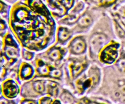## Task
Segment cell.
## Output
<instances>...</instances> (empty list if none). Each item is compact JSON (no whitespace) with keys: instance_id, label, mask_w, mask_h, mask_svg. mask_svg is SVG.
<instances>
[{"instance_id":"1","label":"cell","mask_w":125,"mask_h":104,"mask_svg":"<svg viewBox=\"0 0 125 104\" xmlns=\"http://www.w3.org/2000/svg\"><path fill=\"white\" fill-rule=\"evenodd\" d=\"M10 30L21 47L42 52L56 42L57 23L43 0H19L12 6Z\"/></svg>"},{"instance_id":"2","label":"cell","mask_w":125,"mask_h":104,"mask_svg":"<svg viewBox=\"0 0 125 104\" xmlns=\"http://www.w3.org/2000/svg\"><path fill=\"white\" fill-rule=\"evenodd\" d=\"M86 35L88 43L87 55L93 62L97 63L98 56L102 49L112 40H117L113 18L111 17L109 12H105Z\"/></svg>"},{"instance_id":"3","label":"cell","mask_w":125,"mask_h":104,"mask_svg":"<svg viewBox=\"0 0 125 104\" xmlns=\"http://www.w3.org/2000/svg\"><path fill=\"white\" fill-rule=\"evenodd\" d=\"M103 79L102 66L92 62L86 71L68 87L78 97L94 95L101 85Z\"/></svg>"},{"instance_id":"4","label":"cell","mask_w":125,"mask_h":104,"mask_svg":"<svg viewBox=\"0 0 125 104\" xmlns=\"http://www.w3.org/2000/svg\"><path fill=\"white\" fill-rule=\"evenodd\" d=\"M92 62L87 54L82 56H68L63 66L65 87H68L84 73Z\"/></svg>"},{"instance_id":"5","label":"cell","mask_w":125,"mask_h":104,"mask_svg":"<svg viewBox=\"0 0 125 104\" xmlns=\"http://www.w3.org/2000/svg\"><path fill=\"white\" fill-rule=\"evenodd\" d=\"M107 11L101 8L88 6L79 16L76 24L72 27L75 35H87L98 20Z\"/></svg>"},{"instance_id":"6","label":"cell","mask_w":125,"mask_h":104,"mask_svg":"<svg viewBox=\"0 0 125 104\" xmlns=\"http://www.w3.org/2000/svg\"><path fill=\"white\" fill-rule=\"evenodd\" d=\"M21 46L10 30L2 38V52L12 66L21 60Z\"/></svg>"},{"instance_id":"7","label":"cell","mask_w":125,"mask_h":104,"mask_svg":"<svg viewBox=\"0 0 125 104\" xmlns=\"http://www.w3.org/2000/svg\"><path fill=\"white\" fill-rule=\"evenodd\" d=\"M45 95H47L46 79L34 78L21 85L20 97H27L38 100Z\"/></svg>"},{"instance_id":"8","label":"cell","mask_w":125,"mask_h":104,"mask_svg":"<svg viewBox=\"0 0 125 104\" xmlns=\"http://www.w3.org/2000/svg\"><path fill=\"white\" fill-rule=\"evenodd\" d=\"M122 46L117 40H113L102 49L97 58V63L101 66L112 65L120 54Z\"/></svg>"},{"instance_id":"9","label":"cell","mask_w":125,"mask_h":104,"mask_svg":"<svg viewBox=\"0 0 125 104\" xmlns=\"http://www.w3.org/2000/svg\"><path fill=\"white\" fill-rule=\"evenodd\" d=\"M37 56L51 64L62 66L68 56V52L65 46L53 44L45 51L37 53Z\"/></svg>"},{"instance_id":"10","label":"cell","mask_w":125,"mask_h":104,"mask_svg":"<svg viewBox=\"0 0 125 104\" xmlns=\"http://www.w3.org/2000/svg\"><path fill=\"white\" fill-rule=\"evenodd\" d=\"M68 56H82L87 54L88 43L86 35H75L66 46Z\"/></svg>"},{"instance_id":"11","label":"cell","mask_w":125,"mask_h":104,"mask_svg":"<svg viewBox=\"0 0 125 104\" xmlns=\"http://www.w3.org/2000/svg\"><path fill=\"white\" fill-rule=\"evenodd\" d=\"M2 95L7 98L12 100H17L20 97L21 85L15 79L7 78L1 84Z\"/></svg>"},{"instance_id":"12","label":"cell","mask_w":125,"mask_h":104,"mask_svg":"<svg viewBox=\"0 0 125 104\" xmlns=\"http://www.w3.org/2000/svg\"><path fill=\"white\" fill-rule=\"evenodd\" d=\"M35 76V69L32 62L21 60L18 72V81L20 85L32 80Z\"/></svg>"},{"instance_id":"13","label":"cell","mask_w":125,"mask_h":104,"mask_svg":"<svg viewBox=\"0 0 125 104\" xmlns=\"http://www.w3.org/2000/svg\"><path fill=\"white\" fill-rule=\"evenodd\" d=\"M74 35V32L71 28L58 25L56 29V42L54 44L66 47Z\"/></svg>"},{"instance_id":"14","label":"cell","mask_w":125,"mask_h":104,"mask_svg":"<svg viewBox=\"0 0 125 104\" xmlns=\"http://www.w3.org/2000/svg\"><path fill=\"white\" fill-rule=\"evenodd\" d=\"M63 86L64 85L61 82L52 79H46L47 95L52 96L54 98H58Z\"/></svg>"},{"instance_id":"15","label":"cell","mask_w":125,"mask_h":104,"mask_svg":"<svg viewBox=\"0 0 125 104\" xmlns=\"http://www.w3.org/2000/svg\"><path fill=\"white\" fill-rule=\"evenodd\" d=\"M58 98L62 104H78V97L76 96L70 90L65 86L62 88Z\"/></svg>"},{"instance_id":"16","label":"cell","mask_w":125,"mask_h":104,"mask_svg":"<svg viewBox=\"0 0 125 104\" xmlns=\"http://www.w3.org/2000/svg\"><path fill=\"white\" fill-rule=\"evenodd\" d=\"M37 53L34 51L27 49L26 47H21V59L23 61L28 62H32L35 58Z\"/></svg>"},{"instance_id":"17","label":"cell","mask_w":125,"mask_h":104,"mask_svg":"<svg viewBox=\"0 0 125 104\" xmlns=\"http://www.w3.org/2000/svg\"><path fill=\"white\" fill-rule=\"evenodd\" d=\"M112 65L120 73H125V54L123 51H122V49L118 59Z\"/></svg>"},{"instance_id":"18","label":"cell","mask_w":125,"mask_h":104,"mask_svg":"<svg viewBox=\"0 0 125 104\" xmlns=\"http://www.w3.org/2000/svg\"><path fill=\"white\" fill-rule=\"evenodd\" d=\"M55 98L48 95H45L38 99L39 104H53Z\"/></svg>"},{"instance_id":"19","label":"cell","mask_w":125,"mask_h":104,"mask_svg":"<svg viewBox=\"0 0 125 104\" xmlns=\"http://www.w3.org/2000/svg\"><path fill=\"white\" fill-rule=\"evenodd\" d=\"M18 104H39L38 100L27 97H20L18 99Z\"/></svg>"},{"instance_id":"20","label":"cell","mask_w":125,"mask_h":104,"mask_svg":"<svg viewBox=\"0 0 125 104\" xmlns=\"http://www.w3.org/2000/svg\"><path fill=\"white\" fill-rule=\"evenodd\" d=\"M0 104H18L17 100H12L7 98L3 95H0Z\"/></svg>"},{"instance_id":"21","label":"cell","mask_w":125,"mask_h":104,"mask_svg":"<svg viewBox=\"0 0 125 104\" xmlns=\"http://www.w3.org/2000/svg\"><path fill=\"white\" fill-rule=\"evenodd\" d=\"M2 95V87H1V85L0 84V95Z\"/></svg>"}]
</instances>
